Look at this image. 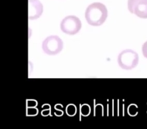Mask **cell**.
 <instances>
[{
    "label": "cell",
    "mask_w": 147,
    "mask_h": 129,
    "mask_svg": "<svg viewBox=\"0 0 147 129\" xmlns=\"http://www.w3.org/2000/svg\"><path fill=\"white\" fill-rule=\"evenodd\" d=\"M77 107L76 106L73 104H68L66 107V112L68 116L70 117L74 116L77 113Z\"/></svg>",
    "instance_id": "52a82bcc"
},
{
    "label": "cell",
    "mask_w": 147,
    "mask_h": 129,
    "mask_svg": "<svg viewBox=\"0 0 147 129\" xmlns=\"http://www.w3.org/2000/svg\"><path fill=\"white\" fill-rule=\"evenodd\" d=\"M139 62L138 53L131 49H125L119 55L118 63L123 70H131L136 68Z\"/></svg>",
    "instance_id": "7a4b0ae2"
},
{
    "label": "cell",
    "mask_w": 147,
    "mask_h": 129,
    "mask_svg": "<svg viewBox=\"0 0 147 129\" xmlns=\"http://www.w3.org/2000/svg\"><path fill=\"white\" fill-rule=\"evenodd\" d=\"M38 112V109L35 107H27V116H36Z\"/></svg>",
    "instance_id": "9c48e42d"
},
{
    "label": "cell",
    "mask_w": 147,
    "mask_h": 129,
    "mask_svg": "<svg viewBox=\"0 0 147 129\" xmlns=\"http://www.w3.org/2000/svg\"><path fill=\"white\" fill-rule=\"evenodd\" d=\"M51 113V109H44L43 111H42L41 113L43 116H47L49 115Z\"/></svg>",
    "instance_id": "7c38bea8"
},
{
    "label": "cell",
    "mask_w": 147,
    "mask_h": 129,
    "mask_svg": "<svg viewBox=\"0 0 147 129\" xmlns=\"http://www.w3.org/2000/svg\"><path fill=\"white\" fill-rule=\"evenodd\" d=\"M37 105L36 101L34 100H28L26 102L27 107H35Z\"/></svg>",
    "instance_id": "30bf717a"
},
{
    "label": "cell",
    "mask_w": 147,
    "mask_h": 129,
    "mask_svg": "<svg viewBox=\"0 0 147 129\" xmlns=\"http://www.w3.org/2000/svg\"><path fill=\"white\" fill-rule=\"evenodd\" d=\"M107 16L108 11L106 6L100 2H95L90 4L85 12V18L87 22L92 26L102 25Z\"/></svg>",
    "instance_id": "6da1fadb"
},
{
    "label": "cell",
    "mask_w": 147,
    "mask_h": 129,
    "mask_svg": "<svg viewBox=\"0 0 147 129\" xmlns=\"http://www.w3.org/2000/svg\"><path fill=\"white\" fill-rule=\"evenodd\" d=\"M42 107L44 109H51L50 105H49V104H44L42 106Z\"/></svg>",
    "instance_id": "4fadbf2b"
},
{
    "label": "cell",
    "mask_w": 147,
    "mask_h": 129,
    "mask_svg": "<svg viewBox=\"0 0 147 129\" xmlns=\"http://www.w3.org/2000/svg\"><path fill=\"white\" fill-rule=\"evenodd\" d=\"M82 22L77 17L73 15L67 16L60 24L61 30L66 34L73 35L79 32L82 28Z\"/></svg>",
    "instance_id": "277c9868"
},
{
    "label": "cell",
    "mask_w": 147,
    "mask_h": 129,
    "mask_svg": "<svg viewBox=\"0 0 147 129\" xmlns=\"http://www.w3.org/2000/svg\"><path fill=\"white\" fill-rule=\"evenodd\" d=\"M142 53L145 58L147 59V41L142 46Z\"/></svg>",
    "instance_id": "8fae6325"
},
{
    "label": "cell",
    "mask_w": 147,
    "mask_h": 129,
    "mask_svg": "<svg viewBox=\"0 0 147 129\" xmlns=\"http://www.w3.org/2000/svg\"><path fill=\"white\" fill-rule=\"evenodd\" d=\"M42 47L47 55H54L60 53L63 49V41L57 35H51L42 42Z\"/></svg>",
    "instance_id": "3957f363"
},
{
    "label": "cell",
    "mask_w": 147,
    "mask_h": 129,
    "mask_svg": "<svg viewBox=\"0 0 147 129\" xmlns=\"http://www.w3.org/2000/svg\"><path fill=\"white\" fill-rule=\"evenodd\" d=\"M43 11V6L38 0H29V19L38 18Z\"/></svg>",
    "instance_id": "8992f818"
},
{
    "label": "cell",
    "mask_w": 147,
    "mask_h": 129,
    "mask_svg": "<svg viewBox=\"0 0 147 129\" xmlns=\"http://www.w3.org/2000/svg\"><path fill=\"white\" fill-rule=\"evenodd\" d=\"M91 112V108L89 105L84 104L81 106L80 108V113L83 116H88L89 115Z\"/></svg>",
    "instance_id": "ba28073f"
},
{
    "label": "cell",
    "mask_w": 147,
    "mask_h": 129,
    "mask_svg": "<svg viewBox=\"0 0 147 129\" xmlns=\"http://www.w3.org/2000/svg\"><path fill=\"white\" fill-rule=\"evenodd\" d=\"M128 9L139 18L147 19V0H128Z\"/></svg>",
    "instance_id": "5b68a950"
}]
</instances>
